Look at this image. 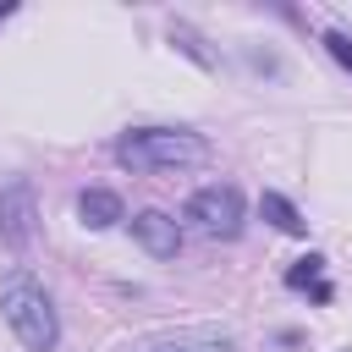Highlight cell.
Here are the masks:
<instances>
[{
	"label": "cell",
	"instance_id": "obj_1",
	"mask_svg": "<svg viewBox=\"0 0 352 352\" xmlns=\"http://www.w3.org/2000/svg\"><path fill=\"white\" fill-rule=\"evenodd\" d=\"M116 160L138 176H160V170H187L209 160V143L187 126H138L116 138Z\"/></svg>",
	"mask_w": 352,
	"mask_h": 352
},
{
	"label": "cell",
	"instance_id": "obj_2",
	"mask_svg": "<svg viewBox=\"0 0 352 352\" xmlns=\"http://www.w3.org/2000/svg\"><path fill=\"white\" fill-rule=\"evenodd\" d=\"M0 314H6V324L16 330V341H22L28 352H50V346L60 341V319H55L44 286H38L28 270H11V275L0 280Z\"/></svg>",
	"mask_w": 352,
	"mask_h": 352
},
{
	"label": "cell",
	"instance_id": "obj_3",
	"mask_svg": "<svg viewBox=\"0 0 352 352\" xmlns=\"http://www.w3.org/2000/svg\"><path fill=\"white\" fill-rule=\"evenodd\" d=\"M187 220H192L198 236H220V242H231V236L242 231V192H236L231 182L198 187V192L187 198Z\"/></svg>",
	"mask_w": 352,
	"mask_h": 352
},
{
	"label": "cell",
	"instance_id": "obj_4",
	"mask_svg": "<svg viewBox=\"0 0 352 352\" xmlns=\"http://www.w3.org/2000/svg\"><path fill=\"white\" fill-rule=\"evenodd\" d=\"M132 236H138L154 258H176V248H182V226H176L165 209H143V214H132Z\"/></svg>",
	"mask_w": 352,
	"mask_h": 352
},
{
	"label": "cell",
	"instance_id": "obj_5",
	"mask_svg": "<svg viewBox=\"0 0 352 352\" xmlns=\"http://www.w3.org/2000/svg\"><path fill=\"white\" fill-rule=\"evenodd\" d=\"M0 236H6L11 248H28V242H33V192H28V182H16V187L0 198Z\"/></svg>",
	"mask_w": 352,
	"mask_h": 352
},
{
	"label": "cell",
	"instance_id": "obj_6",
	"mask_svg": "<svg viewBox=\"0 0 352 352\" xmlns=\"http://www.w3.org/2000/svg\"><path fill=\"white\" fill-rule=\"evenodd\" d=\"M77 214H82V226L104 231V226H116V220H121V198H116V192H104V187H88V192L77 198Z\"/></svg>",
	"mask_w": 352,
	"mask_h": 352
},
{
	"label": "cell",
	"instance_id": "obj_7",
	"mask_svg": "<svg viewBox=\"0 0 352 352\" xmlns=\"http://www.w3.org/2000/svg\"><path fill=\"white\" fill-rule=\"evenodd\" d=\"M143 352H236L231 336H214V330H187V336H170V341H154Z\"/></svg>",
	"mask_w": 352,
	"mask_h": 352
},
{
	"label": "cell",
	"instance_id": "obj_8",
	"mask_svg": "<svg viewBox=\"0 0 352 352\" xmlns=\"http://www.w3.org/2000/svg\"><path fill=\"white\" fill-rule=\"evenodd\" d=\"M319 270H324V258H319V253H308V258H297V264L286 270V286H292V292H314L319 302H330V286L319 280Z\"/></svg>",
	"mask_w": 352,
	"mask_h": 352
},
{
	"label": "cell",
	"instance_id": "obj_9",
	"mask_svg": "<svg viewBox=\"0 0 352 352\" xmlns=\"http://www.w3.org/2000/svg\"><path fill=\"white\" fill-rule=\"evenodd\" d=\"M258 209H264V220H270L275 231H292V236H297V231H308V220H302L280 192H264V198H258Z\"/></svg>",
	"mask_w": 352,
	"mask_h": 352
},
{
	"label": "cell",
	"instance_id": "obj_10",
	"mask_svg": "<svg viewBox=\"0 0 352 352\" xmlns=\"http://www.w3.org/2000/svg\"><path fill=\"white\" fill-rule=\"evenodd\" d=\"M324 50H330V55L352 72V38H346V33H324Z\"/></svg>",
	"mask_w": 352,
	"mask_h": 352
},
{
	"label": "cell",
	"instance_id": "obj_11",
	"mask_svg": "<svg viewBox=\"0 0 352 352\" xmlns=\"http://www.w3.org/2000/svg\"><path fill=\"white\" fill-rule=\"evenodd\" d=\"M6 11H11V6H0V16H6Z\"/></svg>",
	"mask_w": 352,
	"mask_h": 352
}]
</instances>
